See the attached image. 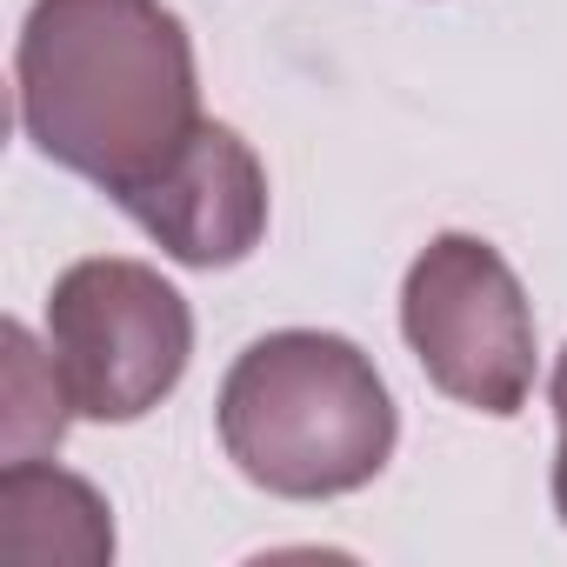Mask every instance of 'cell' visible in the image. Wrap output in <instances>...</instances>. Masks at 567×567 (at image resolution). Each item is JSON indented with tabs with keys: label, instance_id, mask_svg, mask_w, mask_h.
<instances>
[{
	"label": "cell",
	"instance_id": "1",
	"mask_svg": "<svg viewBox=\"0 0 567 567\" xmlns=\"http://www.w3.org/2000/svg\"><path fill=\"white\" fill-rule=\"evenodd\" d=\"M21 134L114 200L207 121L194 41L167 0H34L14 48Z\"/></svg>",
	"mask_w": 567,
	"mask_h": 567
},
{
	"label": "cell",
	"instance_id": "5",
	"mask_svg": "<svg viewBox=\"0 0 567 567\" xmlns=\"http://www.w3.org/2000/svg\"><path fill=\"white\" fill-rule=\"evenodd\" d=\"M121 214L181 267H234L267 234V167L227 121H200L147 187L121 194Z\"/></svg>",
	"mask_w": 567,
	"mask_h": 567
},
{
	"label": "cell",
	"instance_id": "4",
	"mask_svg": "<svg viewBox=\"0 0 567 567\" xmlns=\"http://www.w3.org/2000/svg\"><path fill=\"white\" fill-rule=\"evenodd\" d=\"M401 334L421 374L481 414H520L534 394V308L481 234H434L401 280Z\"/></svg>",
	"mask_w": 567,
	"mask_h": 567
},
{
	"label": "cell",
	"instance_id": "6",
	"mask_svg": "<svg viewBox=\"0 0 567 567\" xmlns=\"http://www.w3.org/2000/svg\"><path fill=\"white\" fill-rule=\"evenodd\" d=\"M0 554L101 567L114 554L107 501L48 461H8V474H0Z\"/></svg>",
	"mask_w": 567,
	"mask_h": 567
},
{
	"label": "cell",
	"instance_id": "8",
	"mask_svg": "<svg viewBox=\"0 0 567 567\" xmlns=\"http://www.w3.org/2000/svg\"><path fill=\"white\" fill-rule=\"evenodd\" d=\"M554 421H560V447H554V514L567 520V348L554 361Z\"/></svg>",
	"mask_w": 567,
	"mask_h": 567
},
{
	"label": "cell",
	"instance_id": "7",
	"mask_svg": "<svg viewBox=\"0 0 567 567\" xmlns=\"http://www.w3.org/2000/svg\"><path fill=\"white\" fill-rule=\"evenodd\" d=\"M0 441H8V461H41V447H61L68 434V388L54 374V354L34 348V334L21 321L0 328Z\"/></svg>",
	"mask_w": 567,
	"mask_h": 567
},
{
	"label": "cell",
	"instance_id": "2",
	"mask_svg": "<svg viewBox=\"0 0 567 567\" xmlns=\"http://www.w3.org/2000/svg\"><path fill=\"white\" fill-rule=\"evenodd\" d=\"M227 461L280 501H334L394 461V401L348 334H260L214 401Z\"/></svg>",
	"mask_w": 567,
	"mask_h": 567
},
{
	"label": "cell",
	"instance_id": "3",
	"mask_svg": "<svg viewBox=\"0 0 567 567\" xmlns=\"http://www.w3.org/2000/svg\"><path fill=\"white\" fill-rule=\"evenodd\" d=\"M48 354L81 421H141L161 408L194 354V315L147 260H74L48 295Z\"/></svg>",
	"mask_w": 567,
	"mask_h": 567
}]
</instances>
